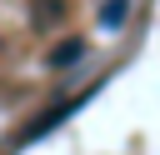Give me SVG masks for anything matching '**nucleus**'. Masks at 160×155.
Segmentation results:
<instances>
[{
  "label": "nucleus",
  "mask_w": 160,
  "mask_h": 155,
  "mask_svg": "<svg viewBox=\"0 0 160 155\" xmlns=\"http://www.w3.org/2000/svg\"><path fill=\"white\" fill-rule=\"evenodd\" d=\"M125 15H130V0H110V5H105V15H100V25H105V30H115Z\"/></svg>",
  "instance_id": "f03ea898"
},
{
  "label": "nucleus",
  "mask_w": 160,
  "mask_h": 155,
  "mask_svg": "<svg viewBox=\"0 0 160 155\" xmlns=\"http://www.w3.org/2000/svg\"><path fill=\"white\" fill-rule=\"evenodd\" d=\"M80 55H85V40H60V45L50 50V65H55V70H65V65H75Z\"/></svg>",
  "instance_id": "f257e3e1"
}]
</instances>
